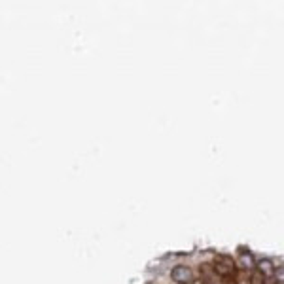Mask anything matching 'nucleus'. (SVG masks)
Masks as SVG:
<instances>
[{
	"label": "nucleus",
	"mask_w": 284,
	"mask_h": 284,
	"mask_svg": "<svg viewBox=\"0 0 284 284\" xmlns=\"http://www.w3.org/2000/svg\"><path fill=\"white\" fill-rule=\"evenodd\" d=\"M250 284H266V278L261 277L259 271H254L252 277H250Z\"/></svg>",
	"instance_id": "4"
},
{
	"label": "nucleus",
	"mask_w": 284,
	"mask_h": 284,
	"mask_svg": "<svg viewBox=\"0 0 284 284\" xmlns=\"http://www.w3.org/2000/svg\"><path fill=\"white\" fill-rule=\"evenodd\" d=\"M258 271L261 273V277L263 278H271L275 277V267H273V263L269 261V259H261L258 263Z\"/></svg>",
	"instance_id": "3"
},
{
	"label": "nucleus",
	"mask_w": 284,
	"mask_h": 284,
	"mask_svg": "<svg viewBox=\"0 0 284 284\" xmlns=\"http://www.w3.org/2000/svg\"><path fill=\"white\" fill-rule=\"evenodd\" d=\"M212 269L216 273L218 277L222 278H235V273H237V266H235V261L229 256H218L214 259V263H212Z\"/></svg>",
	"instance_id": "1"
},
{
	"label": "nucleus",
	"mask_w": 284,
	"mask_h": 284,
	"mask_svg": "<svg viewBox=\"0 0 284 284\" xmlns=\"http://www.w3.org/2000/svg\"><path fill=\"white\" fill-rule=\"evenodd\" d=\"M171 277H173L174 282L178 284H192L195 280V273L190 269L188 266H176L171 271Z\"/></svg>",
	"instance_id": "2"
},
{
	"label": "nucleus",
	"mask_w": 284,
	"mask_h": 284,
	"mask_svg": "<svg viewBox=\"0 0 284 284\" xmlns=\"http://www.w3.org/2000/svg\"><path fill=\"white\" fill-rule=\"evenodd\" d=\"M278 284H282V280H278Z\"/></svg>",
	"instance_id": "5"
}]
</instances>
